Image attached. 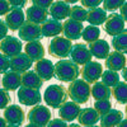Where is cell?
<instances>
[{
    "label": "cell",
    "instance_id": "obj_43",
    "mask_svg": "<svg viewBox=\"0 0 127 127\" xmlns=\"http://www.w3.org/2000/svg\"><path fill=\"white\" fill-rule=\"evenodd\" d=\"M27 1L28 0H8L10 6H13V8H24Z\"/></svg>",
    "mask_w": 127,
    "mask_h": 127
},
{
    "label": "cell",
    "instance_id": "obj_16",
    "mask_svg": "<svg viewBox=\"0 0 127 127\" xmlns=\"http://www.w3.org/2000/svg\"><path fill=\"white\" fill-rule=\"evenodd\" d=\"M59 109V116L60 118H62L64 121L66 122H71L74 120H76L78 114L80 112V104L75 103V102H64L60 107L57 108Z\"/></svg>",
    "mask_w": 127,
    "mask_h": 127
},
{
    "label": "cell",
    "instance_id": "obj_12",
    "mask_svg": "<svg viewBox=\"0 0 127 127\" xmlns=\"http://www.w3.org/2000/svg\"><path fill=\"white\" fill-rule=\"evenodd\" d=\"M5 24L8 27L9 31H18L24 22H26V18H24V13L22 8H10V10L5 14Z\"/></svg>",
    "mask_w": 127,
    "mask_h": 127
},
{
    "label": "cell",
    "instance_id": "obj_36",
    "mask_svg": "<svg viewBox=\"0 0 127 127\" xmlns=\"http://www.w3.org/2000/svg\"><path fill=\"white\" fill-rule=\"evenodd\" d=\"M102 3H103V9L114 12V10L120 9V6L126 3V0H103Z\"/></svg>",
    "mask_w": 127,
    "mask_h": 127
},
{
    "label": "cell",
    "instance_id": "obj_44",
    "mask_svg": "<svg viewBox=\"0 0 127 127\" xmlns=\"http://www.w3.org/2000/svg\"><path fill=\"white\" fill-rule=\"evenodd\" d=\"M6 34H8V27L4 20L0 19V39H3Z\"/></svg>",
    "mask_w": 127,
    "mask_h": 127
},
{
    "label": "cell",
    "instance_id": "obj_15",
    "mask_svg": "<svg viewBox=\"0 0 127 127\" xmlns=\"http://www.w3.org/2000/svg\"><path fill=\"white\" fill-rule=\"evenodd\" d=\"M84 26L81 22H78V20H74L71 18L66 19L65 22L62 23V33L64 37L69 38L70 41H75L79 39L81 37V31H83Z\"/></svg>",
    "mask_w": 127,
    "mask_h": 127
},
{
    "label": "cell",
    "instance_id": "obj_26",
    "mask_svg": "<svg viewBox=\"0 0 127 127\" xmlns=\"http://www.w3.org/2000/svg\"><path fill=\"white\" fill-rule=\"evenodd\" d=\"M122 120H123V113L121 111H118V109H112V108L99 117L100 126H103V127L118 126Z\"/></svg>",
    "mask_w": 127,
    "mask_h": 127
},
{
    "label": "cell",
    "instance_id": "obj_19",
    "mask_svg": "<svg viewBox=\"0 0 127 127\" xmlns=\"http://www.w3.org/2000/svg\"><path fill=\"white\" fill-rule=\"evenodd\" d=\"M70 5L64 1V0H57L51 4V6L48 8V14L51 15V18H54L56 20H62L69 18V13H70Z\"/></svg>",
    "mask_w": 127,
    "mask_h": 127
},
{
    "label": "cell",
    "instance_id": "obj_1",
    "mask_svg": "<svg viewBox=\"0 0 127 127\" xmlns=\"http://www.w3.org/2000/svg\"><path fill=\"white\" fill-rule=\"evenodd\" d=\"M54 69H55V76L62 83H70L75 80L80 74L79 65H76L74 61L67 59L59 60L54 65Z\"/></svg>",
    "mask_w": 127,
    "mask_h": 127
},
{
    "label": "cell",
    "instance_id": "obj_4",
    "mask_svg": "<svg viewBox=\"0 0 127 127\" xmlns=\"http://www.w3.org/2000/svg\"><path fill=\"white\" fill-rule=\"evenodd\" d=\"M71 47L72 43L69 38L56 36V37H52L48 45V54L56 59H66L70 55Z\"/></svg>",
    "mask_w": 127,
    "mask_h": 127
},
{
    "label": "cell",
    "instance_id": "obj_21",
    "mask_svg": "<svg viewBox=\"0 0 127 127\" xmlns=\"http://www.w3.org/2000/svg\"><path fill=\"white\" fill-rule=\"evenodd\" d=\"M89 51H90V54L92 56H94L95 59H99V60H103L108 56L109 54V43L105 39H95L93 42H90L89 46H88Z\"/></svg>",
    "mask_w": 127,
    "mask_h": 127
},
{
    "label": "cell",
    "instance_id": "obj_49",
    "mask_svg": "<svg viewBox=\"0 0 127 127\" xmlns=\"http://www.w3.org/2000/svg\"><path fill=\"white\" fill-rule=\"evenodd\" d=\"M71 126H72V127H78V126H79V123H72Z\"/></svg>",
    "mask_w": 127,
    "mask_h": 127
},
{
    "label": "cell",
    "instance_id": "obj_11",
    "mask_svg": "<svg viewBox=\"0 0 127 127\" xmlns=\"http://www.w3.org/2000/svg\"><path fill=\"white\" fill-rule=\"evenodd\" d=\"M18 34H19V38L20 39H23L26 42L37 41V39H41L42 38L39 24L28 22V20H26V22L20 26V28L18 29Z\"/></svg>",
    "mask_w": 127,
    "mask_h": 127
},
{
    "label": "cell",
    "instance_id": "obj_3",
    "mask_svg": "<svg viewBox=\"0 0 127 127\" xmlns=\"http://www.w3.org/2000/svg\"><path fill=\"white\" fill-rule=\"evenodd\" d=\"M67 90L65 87L59 85V84H52L50 85L43 94V100L46 102V104L51 108L57 109L60 105L67 100Z\"/></svg>",
    "mask_w": 127,
    "mask_h": 127
},
{
    "label": "cell",
    "instance_id": "obj_41",
    "mask_svg": "<svg viewBox=\"0 0 127 127\" xmlns=\"http://www.w3.org/2000/svg\"><path fill=\"white\" fill-rule=\"evenodd\" d=\"M47 126H51V127H56V126H59V127H65V126H67V122L64 121L62 118H56V120H52V118H51V120L48 121Z\"/></svg>",
    "mask_w": 127,
    "mask_h": 127
},
{
    "label": "cell",
    "instance_id": "obj_20",
    "mask_svg": "<svg viewBox=\"0 0 127 127\" xmlns=\"http://www.w3.org/2000/svg\"><path fill=\"white\" fill-rule=\"evenodd\" d=\"M105 60V67L114 71H121L123 67H126V56L123 52L113 51L109 52Z\"/></svg>",
    "mask_w": 127,
    "mask_h": 127
},
{
    "label": "cell",
    "instance_id": "obj_46",
    "mask_svg": "<svg viewBox=\"0 0 127 127\" xmlns=\"http://www.w3.org/2000/svg\"><path fill=\"white\" fill-rule=\"evenodd\" d=\"M5 126H8L6 121L4 120V117H0V127H5Z\"/></svg>",
    "mask_w": 127,
    "mask_h": 127
},
{
    "label": "cell",
    "instance_id": "obj_18",
    "mask_svg": "<svg viewBox=\"0 0 127 127\" xmlns=\"http://www.w3.org/2000/svg\"><path fill=\"white\" fill-rule=\"evenodd\" d=\"M34 71L37 72V75L43 80H51L55 76V69H54V64L47 59H41L38 61H36L34 65Z\"/></svg>",
    "mask_w": 127,
    "mask_h": 127
},
{
    "label": "cell",
    "instance_id": "obj_9",
    "mask_svg": "<svg viewBox=\"0 0 127 127\" xmlns=\"http://www.w3.org/2000/svg\"><path fill=\"white\" fill-rule=\"evenodd\" d=\"M22 42L14 36H5L3 39H0V52L4 54L6 57L15 56L17 54L22 52Z\"/></svg>",
    "mask_w": 127,
    "mask_h": 127
},
{
    "label": "cell",
    "instance_id": "obj_17",
    "mask_svg": "<svg viewBox=\"0 0 127 127\" xmlns=\"http://www.w3.org/2000/svg\"><path fill=\"white\" fill-rule=\"evenodd\" d=\"M41 28V34L42 37H47V38H52L60 36V33H62V23L60 20H56L54 18H47L43 23L39 24Z\"/></svg>",
    "mask_w": 127,
    "mask_h": 127
},
{
    "label": "cell",
    "instance_id": "obj_22",
    "mask_svg": "<svg viewBox=\"0 0 127 127\" xmlns=\"http://www.w3.org/2000/svg\"><path fill=\"white\" fill-rule=\"evenodd\" d=\"M3 88L8 92H15L20 87V72H17L14 70H8L3 74L1 79Z\"/></svg>",
    "mask_w": 127,
    "mask_h": 127
},
{
    "label": "cell",
    "instance_id": "obj_7",
    "mask_svg": "<svg viewBox=\"0 0 127 127\" xmlns=\"http://www.w3.org/2000/svg\"><path fill=\"white\" fill-rule=\"evenodd\" d=\"M4 120L6 121L8 126H22L26 120V113L17 104L6 105L4 108Z\"/></svg>",
    "mask_w": 127,
    "mask_h": 127
},
{
    "label": "cell",
    "instance_id": "obj_38",
    "mask_svg": "<svg viewBox=\"0 0 127 127\" xmlns=\"http://www.w3.org/2000/svg\"><path fill=\"white\" fill-rule=\"evenodd\" d=\"M9 70V57L0 52V74H4Z\"/></svg>",
    "mask_w": 127,
    "mask_h": 127
},
{
    "label": "cell",
    "instance_id": "obj_48",
    "mask_svg": "<svg viewBox=\"0 0 127 127\" xmlns=\"http://www.w3.org/2000/svg\"><path fill=\"white\" fill-rule=\"evenodd\" d=\"M121 71H122V76H123V79H126V67H123Z\"/></svg>",
    "mask_w": 127,
    "mask_h": 127
},
{
    "label": "cell",
    "instance_id": "obj_31",
    "mask_svg": "<svg viewBox=\"0 0 127 127\" xmlns=\"http://www.w3.org/2000/svg\"><path fill=\"white\" fill-rule=\"evenodd\" d=\"M100 37V31L97 26H93V24H89L88 27H84L83 31H81V38L90 43V42L98 39Z\"/></svg>",
    "mask_w": 127,
    "mask_h": 127
},
{
    "label": "cell",
    "instance_id": "obj_27",
    "mask_svg": "<svg viewBox=\"0 0 127 127\" xmlns=\"http://www.w3.org/2000/svg\"><path fill=\"white\" fill-rule=\"evenodd\" d=\"M24 52L33 61H38L41 59H43L45 57V54H46L45 47L39 42V39L27 42V45L24 46Z\"/></svg>",
    "mask_w": 127,
    "mask_h": 127
},
{
    "label": "cell",
    "instance_id": "obj_34",
    "mask_svg": "<svg viewBox=\"0 0 127 127\" xmlns=\"http://www.w3.org/2000/svg\"><path fill=\"white\" fill-rule=\"evenodd\" d=\"M87 13L88 10L84 8V6H71L70 8V13H69V18L74 19V20H78V22H84L87 20Z\"/></svg>",
    "mask_w": 127,
    "mask_h": 127
},
{
    "label": "cell",
    "instance_id": "obj_10",
    "mask_svg": "<svg viewBox=\"0 0 127 127\" xmlns=\"http://www.w3.org/2000/svg\"><path fill=\"white\" fill-rule=\"evenodd\" d=\"M126 20L122 19V17L117 13H112L109 15H107V19L104 22V31L105 33L109 36H117L120 33H122L123 31H126V26H125Z\"/></svg>",
    "mask_w": 127,
    "mask_h": 127
},
{
    "label": "cell",
    "instance_id": "obj_30",
    "mask_svg": "<svg viewBox=\"0 0 127 127\" xmlns=\"http://www.w3.org/2000/svg\"><path fill=\"white\" fill-rule=\"evenodd\" d=\"M111 94L112 97L121 104H125L127 100V85L125 81L117 83L114 87L111 88Z\"/></svg>",
    "mask_w": 127,
    "mask_h": 127
},
{
    "label": "cell",
    "instance_id": "obj_29",
    "mask_svg": "<svg viewBox=\"0 0 127 127\" xmlns=\"http://www.w3.org/2000/svg\"><path fill=\"white\" fill-rule=\"evenodd\" d=\"M90 95L94 99H111L112 94H111V88L104 85L102 81H94L93 87H90Z\"/></svg>",
    "mask_w": 127,
    "mask_h": 127
},
{
    "label": "cell",
    "instance_id": "obj_32",
    "mask_svg": "<svg viewBox=\"0 0 127 127\" xmlns=\"http://www.w3.org/2000/svg\"><path fill=\"white\" fill-rule=\"evenodd\" d=\"M102 83L104 85H107L109 88L114 87L117 83H120V74L118 71H114V70H107V71H103L102 75H100Z\"/></svg>",
    "mask_w": 127,
    "mask_h": 127
},
{
    "label": "cell",
    "instance_id": "obj_37",
    "mask_svg": "<svg viewBox=\"0 0 127 127\" xmlns=\"http://www.w3.org/2000/svg\"><path fill=\"white\" fill-rule=\"evenodd\" d=\"M10 100H12V98L8 94V90H5L4 88L0 89V109H4L10 103Z\"/></svg>",
    "mask_w": 127,
    "mask_h": 127
},
{
    "label": "cell",
    "instance_id": "obj_6",
    "mask_svg": "<svg viewBox=\"0 0 127 127\" xmlns=\"http://www.w3.org/2000/svg\"><path fill=\"white\" fill-rule=\"evenodd\" d=\"M102 72H103V66L99 64V61L90 60L83 65V67L80 70V75H81L83 80H85L89 84H93L94 81L100 79Z\"/></svg>",
    "mask_w": 127,
    "mask_h": 127
},
{
    "label": "cell",
    "instance_id": "obj_2",
    "mask_svg": "<svg viewBox=\"0 0 127 127\" xmlns=\"http://www.w3.org/2000/svg\"><path fill=\"white\" fill-rule=\"evenodd\" d=\"M67 97L78 104H84L89 100L90 97V84L83 79H75L70 81V85L66 89Z\"/></svg>",
    "mask_w": 127,
    "mask_h": 127
},
{
    "label": "cell",
    "instance_id": "obj_33",
    "mask_svg": "<svg viewBox=\"0 0 127 127\" xmlns=\"http://www.w3.org/2000/svg\"><path fill=\"white\" fill-rule=\"evenodd\" d=\"M126 42H127V33L126 31H123L122 33L113 36L112 38V47L114 48V51L118 52H126Z\"/></svg>",
    "mask_w": 127,
    "mask_h": 127
},
{
    "label": "cell",
    "instance_id": "obj_25",
    "mask_svg": "<svg viewBox=\"0 0 127 127\" xmlns=\"http://www.w3.org/2000/svg\"><path fill=\"white\" fill-rule=\"evenodd\" d=\"M99 113L94 108H83L80 109L76 120L79 121V125L81 126H94L99 121Z\"/></svg>",
    "mask_w": 127,
    "mask_h": 127
},
{
    "label": "cell",
    "instance_id": "obj_40",
    "mask_svg": "<svg viewBox=\"0 0 127 127\" xmlns=\"http://www.w3.org/2000/svg\"><path fill=\"white\" fill-rule=\"evenodd\" d=\"M32 3V5H36V6H39V8H45V9H48L51 6V4L54 3V0H29Z\"/></svg>",
    "mask_w": 127,
    "mask_h": 127
},
{
    "label": "cell",
    "instance_id": "obj_28",
    "mask_svg": "<svg viewBox=\"0 0 127 127\" xmlns=\"http://www.w3.org/2000/svg\"><path fill=\"white\" fill-rule=\"evenodd\" d=\"M105 19H107V10L99 6L89 9L87 13V20L89 22V24H93V26L99 27L100 24L105 22Z\"/></svg>",
    "mask_w": 127,
    "mask_h": 127
},
{
    "label": "cell",
    "instance_id": "obj_45",
    "mask_svg": "<svg viewBox=\"0 0 127 127\" xmlns=\"http://www.w3.org/2000/svg\"><path fill=\"white\" fill-rule=\"evenodd\" d=\"M126 8H127L126 3H125L123 5H121V6H120V13H121L120 15L122 17V19H123V20H126V19H127V18H126Z\"/></svg>",
    "mask_w": 127,
    "mask_h": 127
},
{
    "label": "cell",
    "instance_id": "obj_47",
    "mask_svg": "<svg viewBox=\"0 0 127 127\" xmlns=\"http://www.w3.org/2000/svg\"><path fill=\"white\" fill-rule=\"evenodd\" d=\"M64 1H66L67 4H74V3H78L79 0H64Z\"/></svg>",
    "mask_w": 127,
    "mask_h": 127
},
{
    "label": "cell",
    "instance_id": "obj_23",
    "mask_svg": "<svg viewBox=\"0 0 127 127\" xmlns=\"http://www.w3.org/2000/svg\"><path fill=\"white\" fill-rule=\"evenodd\" d=\"M20 85L33 89H41L43 85V80L37 75L34 70H27L20 74Z\"/></svg>",
    "mask_w": 127,
    "mask_h": 127
},
{
    "label": "cell",
    "instance_id": "obj_42",
    "mask_svg": "<svg viewBox=\"0 0 127 127\" xmlns=\"http://www.w3.org/2000/svg\"><path fill=\"white\" fill-rule=\"evenodd\" d=\"M10 4L8 3V0H0V17L5 15L9 10H10Z\"/></svg>",
    "mask_w": 127,
    "mask_h": 127
},
{
    "label": "cell",
    "instance_id": "obj_24",
    "mask_svg": "<svg viewBox=\"0 0 127 127\" xmlns=\"http://www.w3.org/2000/svg\"><path fill=\"white\" fill-rule=\"evenodd\" d=\"M26 17H27L26 20H28V22L41 24L48 18V10L45 9V8H39V6H36V5H32V6H29L27 9Z\"/></svg>",
    "mask_w": 127,
    "mask_h": 127
},
{
    "label": "cell",
    "instance_id": "obj_8",
    "mask_svg": "<svg viewBox=\"0 0 127 127\" xmlns=\"http://www.w3.org/2000/svg\"><path fill=\"white\" fill-rule=\"evenodd\" d=\"M18 100L23 105H36L39 104L42 100L39 89L33 88H27L20 85L18 88Z\"/></svg>",
    "mask_w": 127,
    "mask_h": 127
},
{
    "label": "cell",
    "instance_id": "obj_5",
    "mask_svg": "<svg viewBox=\"0 0 127 127\" xmlns=\"http://www.w3.org/2000/svg\"><path fill=\"white\" fill-rule=\"evenodd\" d=\"M51 117H52L51 111L46 105L36 104L28 112V126H39V127L47 126Z\"/></svg>",
    "mask_w": 127,
    "mask_h": 127
},
{
    "label": "cell",
    "instance_id": "obj_13",
    "mask_svg": "<svg viewBox=\"0 0 127 127\" xmlns=\"http://www.w3.org/2000/svg\"><path fill=\"white\" fill-rule=\"evenodd\" d=\"M33 65V60H32L26 52L22 54L19 52L15 56H12L9 57V69L10 70H14L17 72H20L22 74L23 71H27L32 67Z\"/></svg>",
    "mask_w": 127,
    "mask_h": 127
},
{
    "label": "cell",
    "instance_id": "obj_14",
    "mask_svg": "<svg viewBox=\"0 0 127 127\" xmlns=\"http://www.w3.org/2000/svg\"><path fill=\"white\" fill-rule=\"evenodd\" d=\"M69 56L71 57V61H74L76 65H84V64H87L88 61H90L92 57H93L85 43L72 45Z\"/></svg>",
    "mask_w": 127,
    "mask_h": 127
},
{
    "label": "cell",
    "instance_id": "obj_35",
    "mask_svg": "<svg viewBox=\"0 0 127 127\" xmlns=\"http://www.w3.org/2000/svg\"><path fill=\"white\" fill-rule=\"evenodd\" d=\"M111 108H112V103L109 99H99V100H95L94 103V109L99 113V116L108 112Z\"/></svg>",
    "mask_w": 127,
    "mask_h": 127
},
{
    "label": "cell",
    "instance_id": "obj_39",
    "mask_svg": "<svg viewBox=\"0 0 127 127\" xmlns=\"http://www.w3.org/2000/svg\"><path fill=\"white\" fill-rule=\"evenodd\" d=\"M80 1H81V6L87 9H93V8L99 6L103 0H80Z\"/></svg>",
    "mask_w": 127,
    "mask_h": 127
}]
</instances>
